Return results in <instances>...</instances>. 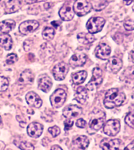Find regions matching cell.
Instances as JSON below:
<instances>
[{
    "label": "cell",
    "instance_id": "cell-13",
    "mask_svg": "<svg viewBox=\"0 0 134 150\" xmlns=\"http://www.w3.org/2000/svg\"><path fill=\"white\" fill-rule=\"evenodd\" d=\"M53 82L51 78L46 74H42L38 79V87L45 93H48L50 91Z\"/></svg>",
    "mask_w": 134,
    "mask_h": 150
},
{
    "label": "cell",
    "instance_id": "cell-14",
    "mask_svg": "<svg viewBox=\"0 0 134 150\" xmlns=\"http://www.w3.org/2000/svg\"><path fill=\"white\" fill-rule=\"evenodd\" d=\"M111 53V49L109 46L104 43L99 44L95 49L96 56L101 60L108 59Z\"/></svg>",
    "mask_w": 134,
    "mask_h": 150
},
{
    "label": "cell",
    "instance_id": "cell-10",
    "mask_svg": "<svg viewBox=\"0 0 134 150\" xmlns=\"http://www.w3.org/2000/svg\"><path fill=\"white\" fill-rule=\"evenodd\" d=\"M74 12L71 3L66 2L59 11L60 18L64 21H70L74 17Z\"/></svg>",
    "mask_w": 134,
    "mask_h": 150
},
{
    "label": "cell",
    "instance_id": "cell-21",
    "mask_svg": "<svg viewBox=\"0 0 134 150\" xmlns=\"http://www.w3.org/2000/svg\"><path fill=\"white\" fill-rule=\"evenodd\" d=\"M21 7V3L19 0H9L6 3L5 13L12 14L18 11Z\"/></svg>",
    "mask_w": 134,
    "mask_h": 150
},
{
    "label": "cell",
    "instance_id": "cell-31",
    "mask_svg": "<svg viewBox=\"0 0 134 150\" xmlns=\"http://www.w3.org/2000/svg\"><path fill=\"white\" fill-rule=\"evenodd\" d=\"M18 60V57L14 53H11L9 54L6 57V62L7 64L11 65L13 64L15 62H16Z\"/></svg>",
    "mask_w": 134,
    "mask_h": 150
},
{
    "label": "cell",
    "instance_id": "cell-44",
    "mask_svg": "<svg viewBox=\"0 0 134 150\" xmlns=\"http://www.w3.org/2000/svg\"><path fill=\"white\" fill-rule=\"evenodd\" d=\"M65 1L66 2H69V3H72V2H74V1H75L76 0H65Z\"/></svg>",
    "mask_w": 134,
    "mask_h": 150
},
{
    "label": "cell",
    "instance_id": "cell-15",
    "mask_svg": "<svg viewBox=\"0 0 134 150\" xmlns=\"http://www.w3.org/2000/svg\"><path fill=\"white\" fill-rule=\"evenodd\" d=\"M89 140L85 135H78L75 137L72 143V149H86L89 145Z\"/></svg>",
    "mask_w": 134,
    "mask_h": 150
},
{
    "label": "cell",
    "instance_id": "cell-18",
    "mask_svg": "<svg viewBox=\"0 0 134 150\" xmlns=\"http://www.w3.org/2000/svg\"><path fill=\"white\" fill-rule=\"evenodd\" d=\"M87 59V56L84 53L74 54L69 60V65L72 69L81 67L85 64Z\"/></svg>",
    "mask_w": 134,
    "mask_h": 150
},
{
    "label": "cell",
    "instance_id": "cell-16",
    "mask_svg": "<svg viewBox=\"0 0 134 150\" xmlns=\"http://www.w3.org/2000/svg\"><path fill=\"white\" fill-rule=\"evenodd\" d=\"M82 113V109L77 105H69L63 109L62 115L66 118L72 119L79 116Z\"/></svg>",
    "mask_w": 134,
    "mask_h": 150
},
{
    "label": "cell",
    "instance_id": "cell-6",
    "mask_svg": "<svg viewBox=\"0 0 134 150\" xmlns=\"http://www.w3.org/2000/svg\"><path fill=\"white\" fill-rule=\"evenodd\" d=\"M103 82V71L100 68L95 67L93 70L92 77L86 85V88L93 91L96 89Z\"/></svg>",
    "mask_w": 134,
    "mask_h": 150
},
{
    "label": "cell",
    "instance_id": "cell-8",
    "mask_svg": "<svg viewBox=\"0 0 134 150\" xmlns=\"http://www.w3.org/2000/svg\"><path fill=\"white\" fill-rule=\"evenodd\" d=\"M69 71V66L67 63L61 62L56 64L52 71L53 77L56 80L61 81L65 79Z\"/></svg>",
    "mask_w": 134,
    "mask_h": 150
},
{
    "label": "cell",
    "instance_id": "cell-46",
    "mask_svg": "<svg viewBox=\"0 0 134 150\" xmlns=\"http://www.w3.org/2000/svg\"><path fill=\"white\" fill-rule=\"evenodd\" d=\"M0 1H1V0H0Z\"/></svg>",
    "mask_w": 134,
    "mask_h": 150
},
{
    "label": "cell",
    "instance_id": "cell-40",
    "mask_svg": "<svg viewBox=\"0 0 134 150\" xmlns=\"http://www.w3.org/2000/svg\"><path fill=\"white\" fill-rule=\"evenodd\" d=\"M5 147H6L5 143L2 141H0V150L4 149Z\"/></svg>",
    "mask_w": 134,
    "mask_h": 150
},
{
    "label": "cell",
    "instance_id": "cell-32",
    "mask_svg": "<svg viewBox=\"0 0 134 150\" xmlns=\"http://www.w3.org/2000/svg\"><path fill=\"white\" fill-rule=\"evenodd\" d=\"M48 132L53 137H56L59 135L61 133V130L59 127L55 125L53 127H51L48 129Z\"/></svg>",
    "mask_w": 134,
    "mask_h": 150
},
{
    "label": "cell",
    "instance_id": "cell-26",
    "mask_svg": "<svg viewBox=\"0 0 134 150\" xmlns=\"http://www.w3.org/2000/svg\"><path fill=\"white\" fill-rule=\"evenodd\" d=\"M87 77V72L85 71H81L74 73L72 75V81L75 85H80L83 83Z\"/></svg>",
    "mask_w": 134,
    "mask_h": 150
},
{
    "label": "cell",
    "instance_id": "cell-38",
    "mask_svg": "<svg viewBox=\"0 0 134 150\" xmlns=\"http://www.w3.org/2000/svg\"><path fill=\"white\" fill-rule=\"evenodd\" d=\"M124 150H133V142H132V143H130L129 145L127 146Z\"/></svg>",
    "mask_w": 134,
    "mask_h": 150
},
{
    "label": "cell",
    "instance_id": "cell-35",
    "mask_svg": "<svg viewBox=\"0 0 134 150\" xmlns=\"http://www.w3.org/2000/svg\"><path fill=\"white\" fill-rule=\"evenodd\" d=\"M74 125V121L71 120V119H68V120H66L65 121V130H69L71 129L72 126Z\"/></svg>",
    "mask_w": 134,
    "mask_h": 150
},
{
    "label": "cell",
    "instance_id": "cell-41",
    "mask_svg": "<svg viewBox=\"0 0 134 150\" xmlns=\"http://www.w3.org/2000/svg\"><path fill=\"white\" fill-rule=\"evenodd\" d=\"M51 149H52V150H56V149L62 150V149L60 146H58V145H54V146H51Z\"/></svg>",
    "mask_w": 134,
    "mask_h": 150
},
{
    "label": "cell",
    "instance_id": "cell-28",
    "mask_svg": "<svg viewBox=\"0 0 134 150\" xmlns=\"http://www.w3.org/2000/svg\"><path fill=\"white\" fill-rule=\"evenodd\" d=\"M14 144L19 149L22 150H33L34 146L30 143L22 141H14Z\"/></svg>",
    "mask_w": 134,
    "mask_h": 150
},
{
    "label": "cell",
    "instance_id": "cell-34",
    "mask_svg": "<svg viewBox=\"0 0 134 150\" xmlns=\"http://www.w3.org/2000/svg\"><path fill=\"white\" fill-rule=\"evenodd\" d=\"M33 44V41L30 40H26L24 42V49L26 51H30Z\"/></svg>",
    "mask_w": 134,
    "mask_h": 150
},
{
    "label": "cell",
    "instance_id": "cell-4",
    "mask_svg": "<svg viewBox=\"0 0 134 150\" xmlns=\"http://www.w3.org/2000/svg\"><path fill=\"white\" fill-rule=\"evenodd\" d=\"M93 8L91 4L87 0H76L73 5V10L75 14L82 17L88 14Z\"/></svg>",
    "mask_w": 134,
    "mask_h": 150
},
{
    "label": "cell",
    "instance_id": "cell-20",
    "mask_svg": "<svg viewBox=\"0 0 134 150\" xmlns=\"http://www.w3.org/2000/svg\"><path fill=\"white\" fill-rule=\"evenodd\" d=\"M35 79L33 73L29 69H26L22 72L19 79V82L21 85H31Z\"/></svg>",
    "mask_w": 134,
    "mask_h": 150
},
{
    "label": "cell",
    "instance_id": "cell-25",
    "mask_svg": "<svg viewBox=\"0 0 134 150\" xmlns=\"http://www.w3.org/2000/svg\"><path fill=\"white\" fill-rule=\"evenodd\" d=\"M77 38L78 39V41L80 43L84 45L91 43L95 40V37H94V35L90 33H80L77 35Z\"/></svg>",
    "mask_w": 134,
    "mask_h": 150
},
{
    "label": "cell",
    "instance_id": "cell-2",
    "mask_svg": "<svg viewBox=\"0 0 134 150\" xmlns=\"http://www.w3.org/2000/svg\"><path fill=\"white\" fill-rule=\"evenodd\" d=\"M106 119V114L100 109H95L90 114L89 126L92 133L100 130L105 123Z\"/></svg>",
    "mask_w": 134,
    "mask_h": 150
},
{
    "label": "cell",
    "instance_id": "cell-1",
    "mask_svg": "<svg viewBox=\"0 0 134 150\" xmlns=\"http://www.w3.org/2000/svg\"><path fill=\"white\" fill-rule=\"evenodd\" d=\"M126 99L123 91L118 88H111L107 91L104 99V105L108 109H113L120 106Z\"/></svg>",
    "mask_w": 134,
    "mask_h": 150
},
{
    "label": "cell",
    "instance_id": "cell-36",
    "mask_svg": "<svg viewBox=\"0 0 134 150\" xmlns=\"http://www.w3.org/2000/svg\"><path fill=\"white\" fill-rule=\"evenodd\" d=\"M86 125V122L84 119L80 118V119H79L78 120H77L76 126L77 127L84 129Z\"/></svg>",
    "mask_w": 134,
    "mask_h": 150
},
{
    "label": "cell",
    "instance_id": "cell-12",
    "mask_svg": "<svg viewBox=\"0 0 134 150\" xmlns=\"http://www.w3.org/2000/svg\"><path fill=\"white\" fill-rule=\"evenodd\" d=\"M122 145V141L119 139L111 140L104 138L100 142V146L103 150H118Z\"/></svg>",
    "mask_w": 134,
    "mask_h": 150
},
{
    "label": "cell",
    "instance_id": "cell-30",
    "mask_svg": "<svg viewBox=\"0 0 134 150\" xmlns=\"http://www.w3.org/2000/svg\"><path fill=\"white\" fill-rule=\"evenodd\" d=\"M125 124L129 126L132 129H133L134 127V117L133 114L132 112H129L125 118Z\"/></svg>",
    "mask_w": 134,
    "mask_h": 150
},
{
    "label": "cell",
    "instance_id": "cell-29",
    "mask_svg": "<svg viewBox=\"0 0 134 150\" xmlns=\"http://www.w3.org/2000/svg\"><path fill=\"white\" fill-rule=\"evenodd\" d=\"M9 86V81L7 78L0 77V92L5 91Z\"/></svg>",
    "mask_w": 134,
    "mask_h": 150
},
{
    "label": "cell",
    "instance_id": "cell-7",
    "mask_svg": "<svg viewBox=\"0 0 134 150\" xmlns=\"http://www.w3.org/2000/svg\"><path fill=\"white\" fill-rule=\"evenodd\" d=\"M104 133L109 137H114L121 130V124L117 119H110L104 124Z\"/></svg>",
    "mask_w": 134,
    "mask_h": 150
},
{
    "label": "cell",
    "instance_id": "cell-9",
    "mask_svg": "<svg viewBox=\"0 0 134 150\" xmlns=\"http://www.w3.org/2000/svg\"><path fill=\"white\" fill-rule=\"evenodd\" d=\"M39 25L40 24L38 21L35 20H28L21 23L19 25V30L22 34L27 35L35 31L39 27Z\"/></svg>",
    "mask_w": 134,
    "mask_h": 150
},
{
    "label": "cell",
    "instance_id": "cell-5",
    "mask_svg": "<svg viewBox=\"0 0 134 150\" xmlns=\"http://www.w3.org/2000/svg\"><path fill=\"white\" fill-rule=\"evenodd\" d=\"M106 21L103 17H94L88 21L86 27L90 33L95 34L101 31Z\"/></svg>",
    "mask_w": 134,
    "mask_h": 150
},
{
    "label": "cell",
    "instance_id": "cell-42",
    "mask_svg": "<svg viewBox=\"0 0 134 150\" xmlns=\"http://www.w3.org/2000/svg\"><path fill=\"white\" fill-rule=\"evenodd\" d=\"M124 2L126 5L129 6L132 4V3L133 2V0H124Z\"/></svg>",
    "mask_w": 134,
    "mask_h": 150
},
{
    "label": "cell",
    "instance_id": "cell-23",
    "mask_svg": "<svg viewBox=\"0 0 134 150\" xmlns=\"http://www.w3.org/2000/svg\"><path fill=\"white\" fill-rule=\"evenodd\" d=\"M74 99L80 104L85 103L86 100L88 99V93H87L86 88L83 86L79 87L75 92Z\"/></svg>",
    "mask_w": 134,
    "mask_h": 150
},
{
    "label": "cell",
    "instance_id": "cell-43",
    "mask_svg": "<svg viewBox=\"0 0 134 150\" xmlns=\"http://www.w3.org/2000/svg\"><path fill=\"white\" fill-rule=\"evenodd\" d=\"M51 3H45V8L46 9H50L51 7V6H49L50 4Z\"/></svg>",
    "mask_w": 134,
    "mask_h": 150
},
{
    "label": "cell",
    "instance_id": "cell-39",
    "mask_svg": "<svg viewBox=\"0 0 134 150\" xmlns=\"http://www.w3.org/2000/svg\"><path fill=\"white\" fill-rule=\"evenodd\" d=\"M51 24L53 25L55 27L57 28V27L60 25V23L58 21H53V22H51Z\"/></svg>",
    "mask_w": 134,
    "mask_h": 150
},
{
    "label": "cell",
    "instance_id": "cell-37",
    "mask_svg": "<svg viewBox=\"0 0 134 150\" xmlns=\"http://www.w3.org/2000/svg\"><path fill=\"white\" fill-rule=\"evenodd\" d=\"M46 0H25V1L27 4H33L36 3H40L42 1H45Z\"/></svg>",
    "mask_w": 134,
    "mask_h": 150
},
{
    "label": "cell",
    "instance_id": "cell-17",
    "mask_svg": "<svg viewBox=\"0 0 134 150\" xmlns=\"http://www.w3.org/2000/svg\"><path fill=\"white\" fill-rule=\"evenodd\" d=\"M27 134L32 138H37L42 135L43 126L38 122H32L27 127Z\"/></svg>",
    "mask_w": 134,
    "mask_h": 150
},
{
    "label": "cell",
    "instance_id": "cell-33",
    "mask_svg": "<svg viewBox=\"0 0 134 150\" xmlns=\"http://www.w3.org/2000/svg\"><path fill=\"white\" fill-rule=\"evenodd\" d=\"M124 27L125 29L127 31H132L134 28V23L132 19H129L125 21L124 24Z\"/></svg>",
    "mask_w": 134,
    "mask_h": 150
},
{
    "label": "cell",
    "instance_id": "cell-45",
    "mask_svg": "<svg viewBox=\"0 0 134 150\" xmlns=\"http://www.w3.org/2000/svg\"><path fill=\"white\" fill-rule=\"evenodd\" d=\"M1 123V116H0V124Z\"/></svg>",
    "mask_w": 134,
    "mask_h": 150
},
{
    "label": "cell",
    "instance_id": "cell-19",
    "mask_svg": "<svg viewBox=\"0 0 134 150\" xmlns=\"http://www.w3.org/2000/svg\"><path fill=\"white\" fill-rule=\"evenodd\" d=\"M26 100L28 105L36 108H40L43 103L40 96L33 91L28 92L26 96Z\"/></svg>",
    "mask_w": 134,
    "mask_h": 150
},
{
    "label": "cell",
    "instance_id": "cell-22",
    "mask_svg": "<svg viewBox=\"0 0 134 150\" xmlns=\"http://www.w3.org/2000/svg\"><path fill=\"white\" fill-rule=\"evenodd\" d=\"M0 46L7 51L12 48L13 40L8 33H0Z\"/></svg>",
    "mask_w": 134,
    "mask_h": 150
},
{
    "label": "cell",
    "instance_id": "cell-11",
    "mask_svg": "<svg viewBox=\"0 0 134 150\" xmlns=\"http://www.w3.org/2000/svg\"><path fill=\"white\" fill-rule=\"evenodd\" d=\"M122 66H123L122 61L118 57L113 56L109 59L106 66V69L110 73L116 74L121 70Z\"/></svg>",
    "mask_w": 134,
    "mask_h": 150
},
{
    "label": "cell",
    "instance_id": "cell-24",
    "mask_svg": "<svg viewBox=\"0 0 134 150\" xmlns=\"http://www.w3.org/2000/svg\"><path fill=\"white\" fill-rule=\"evenodd\" d=\"M16 27V22L13 20L7 19L0 22V32L8 33L12 31Z\"/></svg>",
    "mask_w": 134,
    "mask_h": 150
},
{
    "label": "cell",
    "instance_id": "cell-27",
    "mask_svg": "<svg viewBox=\"0 0 134 150\" xmlns=\"http://www.w3.org/2000/svg\"><path fill=\"white\" fill-rule=\"evenodd\" d=\"M55 35V31L54 28L46 27L44 28V30L42 32V37L44 40L46 41H50L54 38Z\"/></svg>",
    "mask_w": 134,
    "mask_h": 150
},
{
    "label": "cell",
    "instance_id": "cell-3",
    "mask_svg": "<svg viewBox=\"0 0 134 150\" xmlns=\"http://www.w3.org/2000/svg\"><path fill=\"white\" fill-rule=\"evenodd\" d=\"M67 98V94L63 89L56 90L50 96V100L51 106L54 108L58 109L65 104Z\"/></svg>",
    "mask_w": 134,
    "mask_h": 150
}]
</instances>
